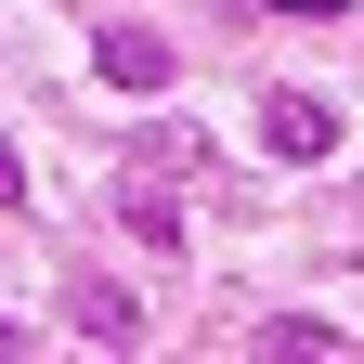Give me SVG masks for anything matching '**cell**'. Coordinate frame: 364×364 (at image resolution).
Returning <instances> with one entry per match:
<instances>
[{"instance_id":"cell-1","label":"cell","mask_w":364,"mask_h":364,"mask_svg":"<svg viewBox=\"0 0 364 364\" xmlns=\"http://www.w3.org/2000/svg\"><path fill=\"white\" fill-rule=\"evenodd\" d=\"M260 144L287 156V169L326 156V144H338V105H326V91H273V105H260Z\"/></svg>"},{"instance_id":"cell-2","label":"cell","mask_w":364,"mask_h":364,"mask_svg":"<svg viewBox=\"0 0 364 364\" xmlns=\"http://www.w3.org/2000/svg\"><path fill=\"white\" fill-rule=\"evenodd\" d=\"M91 65H105V91H169V39L156 26H91Z\"/></svg>"},{"instance_id":"cell-3","label":"cell","mask_w":364,"mask_h":364,"mask_svg":"<svg viewBox=\"0 0 364 364\" xmlns=\"http://www.w3.org/2000/svg\"><path fill=\"white\" fill-rule=\"evenodd\" d=\"M65 312H78V338H105V351H130V338H144L130 287H105V273H78V287H65Z\"/></svg>"},{"instance_id":"cell-4","label":"cell","mask_w":364,"mask_h":364,"mask_svg":"<svg viewBox=\"0 0 364 364\" xmlns=\"http://www.w3.org/2000/svg\"><path fill=\"white\" fill-rule=\"evenodd\" d=\"M117 221H130V235H144L156 260H182V208L156 196V169H130V196H117Z\"/></svg>"},{"instance_id":"cell-5","label":"cell","mask_w":364,"mask_h":364,"mask_svg":"<svg viewBox=\"0 0 364 364\" xmlns=\"http://www.w3.org/2000/svg\"><path fill=\"white\" fill-rule=\"evenodd\" d=\"M130 169H156V182L182 169V182H196V169H208V144H196V130H169V117H156V130H130Z\"/></svg>"},{"instance_id":"cell-6","label":"cell","mask_w":364,"mask_h":364,"mask_svg":"<svg viewBox=\"0 0 364 364\" xmlns=\"http://www.w3.org/2000/svg\"><path fill=\"white\" fill-rule=\"evenodd\" d=\"M14 196H26V169H14V144H0V208H14Z\"/></svg>"}]
</instances>
